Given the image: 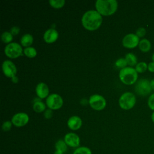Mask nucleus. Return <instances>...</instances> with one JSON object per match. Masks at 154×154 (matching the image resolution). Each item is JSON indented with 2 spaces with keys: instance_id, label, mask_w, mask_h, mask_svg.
<instances>
[{
  "instance_id": "f257e3e1",
  "label": "nucleus",
  "mask_w": 154,
  "mask_h": 154,
  "mask_svg": "<svg viewBox=\"0 0 154 154\" xmlns=\"http://www.w3.org/2000/svg\"><path fill=\"white\" fill-rule=\"evenodd\" d=\"M81 22L86 29L94 31L100 26L102 23V17L96 10H88L83 14Z\"/></svg>"
},
{
  "instance_id": "f03ea898",
  "label": "nucleus",
  "mask_w": 154,
  "mask_h": 154,
  "mask_svg": "<svg viewBox=\"0 0 154 154\" xmlns=\"http://www.w3.org/2000/svg\"><path fill=\"white\" fill-rule=\"evenodd\" d=\"M95 7L102 16H111L117 11L118 2L116 0H97Z\"/></svg>"
},
{
  "instance_id": "7ed1b4c3",
  "label": "nucleus",
  "mask_w": 154,
  "mask_h": 154,
  "mask_svg": "<svg viewBox=\"0 0 154 154\" xmlns=\"http://www.w3.org/2000/svg\"><path fill=\"white\" fill-rule=\"evenodd\" d=\"M119 76L120 81L126 85H132L138 79L137 72L135 69L131 67H126L120 69Z\"/></svg>"
},
{
  "instance_id": "20e7f679",
  "label": "nucleus",
  "mask_w": 154,
  "mask_h": 154,
  "mask_svg": "<svg viewBox=\"0 0 154 154\" xmlns=\"http://www.w3.org/2000/svg\"><path fill=\"white\" fill-rule=\"evenodd\" d=\"M136 103V97L131 92H125L119 99V104L121 108L128 110L132 108Z\"/></svg>"
},
{
  "instance_id": "39448f33",
  "label": "nucleus",
  "mask_w": 154,
  "mask_h": 154,
  "mask_svg": "<svg viewBox=\"0 0 154 154\" xmlns=\"http://www.w3.org/2000/svg\"><path fill=\"white\" fill-rule=\"evenodd\" d=\"M137 94L140 96H146L152 91L150 81L147 79H140L135 84L134 87Z\"/></svg>"
},
{
  "instance_id": "423d86ee",
  "label": "nucleus",
  "mask_w": 154,
  "mask_h": 154,
  "mask_svg": "<svg viewBox=\"0 0 154 154\" xmlns=\"http://www.w3.org/2000/svg\"><path fill=\"white\" fill-rule=\"evenodd\" d=\"M23 50L17 43L13 42L8 44L4 49L5 55L10 58H16L23 54Z\"/></svg>"
},
{
  "instance_id": "0eeeda50",
  "label": "nucleus",
  "mask_w": 154,
  "mask_h": 154,
  "mask_svg": "<svg viewBox=\"0 0 154 154\" xmlns=\"http://www.w3.org/2000/svg\"><path fill=\"white\" fill-rule=\"evenodd\" d=\"M88 103L90 106L96 111L103 109L106 105L105 99L102 96L97 94L91 95L89 98Z\"/></svg>"
},
{
  "instance_id": "6e6552de",
  "label": "nucleus",
  "mask_w": 154,
  "mask_h": 154,
  "mask_svg": "<svg viewBox=\"0 0 154 154\" xmlns=\"http://www.w3.org/2000/svg\"><path fill=\"white\" fill-rule=\"evenodd\" d=\"M46 104L51 109H58L63 106V100L59 94L53 93L48 96L46 100Z\"/></svg>"
},
{
  "instance_id": "1a4fd4ad",
  "label": "nucleus",
  "mask_w": 154,
  "mask_h": 154,
  "mask_svg": "<svg viewBox=\"0 0 154 154\" xmlns=\"http://www.w3.org/2000/svg\"><path fill=\"white\" fill-rule=\"evenodd\" d=\"M140 42L139 37L133 33L126 34L122 39L123 46L128 49H133L137 47Z\"/></svg>"
},
{
  "instance_id": "9d476101",
  "label": "nucleus",
  "mask_w": 154,
  "mask_h": 154,
  "mask_svg": "<svg viewBox=\"0 0 154 154\" xmlns=\"http://www.w3.org/2000/svg\"><path fill=\"white\" fill-rule=\"evenodd\" d=\"M2 69L4 74L8 78H13L16 76L17 69L15 64L10 60H5L2 64Z\"/></svg>"
},
{
  "instance_id": "9b49d317",
  "label": "nucleus",
  "mask_w": 154,
  "mask_h": 154,
  "mask_svg": "<svg viewBox=\"0 0 154 154\" xmlns=\"http://www.w3.org/2000/svg\"><path fill=\"white\" fill-rule=\"evenodd\" d=\"M29 120V116L26 113L18 112L12 117L11 122L16 127H22L28 123Z\"/></svg>"
},
{
  "instance_id": "f8f14e48",
  "label": "nucleus",
  "mask_w": 154,
  "mask_h": 154,
  "mask_svg": "<svg viewBox=\"0 0 154 154\" xmlns=\"http://www.w3.org/2000/svg\"><path fill=\"white\" fill-rule=\"evenodd\" d=\"M64 141L66 144L71 147H78L80 144L79 137L74 132H69L65 135Z\"/></svg>"
},
{
  "instance_id": "ddd939ff",
  "label": "nucleus",
  "mask_w": 154,
  "mask_h": 154,
  "mask_svg": "<svg viewBox=\"0 0 154 154\" xmlns=\"http://www.w3.org/2000/svg\"><path fill=\"white\" fill-rule=\"evenodd\" d=\"M58 38V32L54 28H49L47 29L43 34V39L47 43H52L55 42Z\"/></svg>"
},
{
  "instance_id": "4468645a",
  "label": "nucleus",
  "mask_w": 154,
  "mask_h": 154,
  "mask_svg": "<svg viewBox=\"0 0 154 154\" xmlns=\"http://www.w3.org/2000/svg\"><path fill=\"white\" fill-rule=\"evenodd\" d=\"M67 125L69 128L71 130L76 131L80 129L82 126V121L79 117L77 116H73L68 119Z\"/></svg>"
},
{
  "instance_id": "2eb2a0df",
  "label": "nucleus",
  "mask_w": 154,
  "mask_h": 154,
  "mask_svg": "<svg viewBox=\"0 0 154 154\" xmlns=\"http://www.w3.org/2000/svg\"><path fill=\"white\" fill-rule=\"evenodd\" d=\"M37 96L40 99L47 98L49 96V89L48 86L44 82L38 83L35 87Z\"/></svg>"
},
{
  "instance_id": "dca6fc26",
  "label": "nucleus",
  "mask_w": 154,
  "mask_h": 154,
  "mask_svg": "<svg viewBox=\"0 0 154 154\" xmlns=\"http://www.w3.org/2000/svg\"><path fill=\"white\" fill-rule=\"evenodd\" d=\"M34 38L31 34L26 33L23 35L20 38V43L24 47H29L33 43Z\"/></svg>"
},
{
  "instance_id": "f3484780",
  "label": "nucleus",
  "mask_w": 154,
  "mask_h": 154,
  "mask_svg": "<svg viewBox=\"0 0 154 154\" xmlns=\"http://www.w3.org/2000/svg\"><path fill=\"white\" fill-rule=\"evenodd\" d=\"M139 49L143 52H147L151 48V43L150 41L146 38L141 40L138 44Z\"/></svg>"
},
{
  "instance_id": "a211bd4d",
  "label": "nucleus",
  "mask_w": 154,
  "mask_h": 154,
  "mask_svg": "<svg viewBox=\"0 0 154 154\" xmlns=\"http://www.w3.org/2000/svg\"><path fill=\"white\" fill-rule=\"evenodd\" d=\"M125 60L127 62V64L130 66H134L137 64V58L132 53H128L126 54Z\"/></svg>"
},
{
  "instance_id": "6ab92c4d",
  "label": "nucleus",
  "mask_w": 154,
  "mask_h": 154,
  "mask_svg": "<svg viewBox=\"0 0 154 154\" xmlns=\"http://www.w3.org/2000/svg\"><path fill=\"white\" fill-rule=\"evenodd\" d=\"M67 146H68L66 144V143H65L64 140H61V139L58 140L55 143V150H60V151L62 152L63 153H65L67 151Z\"/></svg>"
},
{
  "instance_id": "aec40b11",
  "label": "nucleus",
  "mask_w": 154,
  "mask_h": 154,
  "mask_svg": "<svg viewBox=\"0 0 154 154\" xmlns=\"http://www.w3.org/2000/svg\"><path fill=\"white\" fill-rule=\"evenodd\" d=\"M33 109L36 112H43L46 109L45 104L41 100H37L34 102L33 105Z\"/></svg>"
},
{
  "instance_id": "412c9836",
  "label": "nucleus",
  "mask_w": 154,
  "mask_h": 154,
  "mask_svg": "<svg viewBox=\"0 0 154 154\" xmlns=\"http://www.w3.org/2000/svg\"><path fill=\"white\" fill-rule=\"evenodd\" d=\"M23 54L28 58H32L37 55V51L33 47H27L23 49Z\"/></svg>"
},
{
  "instance_id": "4be33fe9",
  "label": "nucleus",
  "mask_w": 154,
  "mask_h": 154,
  "mask_svg": "<svg viewBox=\"0 0 154 154\" xmlns=\"http://www.w3.org/2000/svg\"><path fill=\"white\" fill-rule=\"evenodd\" d=\"M73 154H92V152L88 147L80 146L74 150Z\"/></svg>"
},
{
  "instance_id": "5701e85b",
  "label": "nucleus",
  "mask_w": 154,
  "mask_h": 154,
  "mask_svg": "<svg viewBox=\"0 0 154 154\" xmlns=\"http://www.w3.org/2000/svg\"><path fill=\"white\" fill-rule=\"evenodd\" d=\"M66 1L64 0H50L49 3L51 7L55 8H60L63 7L65 4Z\"/></svg>"
},
{
  "instance_id": "b1692460",
  "label": "nucleus",
  "mask_w": 154,
  "mask_h": 154,
  "mask_svg": "<svg viewBox=\"0 0 154 154\" xmlns=\"http://www.w3.org/2000/svg\"><path fill=\"white\" fill-rule=\"evenodd\" d=\"M1 40L5 43H10L13 40V35L10 32L5 31L1 34Z\"/></svg>"
},
{
  "instance_id": "393cba45",
  "label": "nucleus",
  "mask_w": 154,
  "mask_h": 154,
  "mask_svg": "<svg viewBox=\"0 0 154 154\" xmlns=\"http://www.w3.org/2000/svg\"><path fill=\"white\" fill-rule=\"evenodd\" d=\"M147 66L146 63L142 61L137 63V64L135 66V70L137 72V73H144L145 72L147 69Z\"/></svg>"
},
{
  "instance_id": "a878e982",
  "label": "nucleus",
  "mask_w": 154,
  "mask_h": 154,
  "mask_svg": "<svg viewBox=\"0 0 154 154\" xmlns=\"http://www.w3.org/2000/svg\"><path fill=\"white\" fill-rule=\"evenodd\" d=\"M115 65L118 68H121V69H122L126 67V66L128 65V64H127V62H126L125 58H120L116 60V61L115 63Z\"/></svg>"
},
{
  "instance_id": "bb28decb",
  "label": "nucleus",
  "mask_w": 154,
  "mask_h": 154,
  "mask_svg": "<svg viewBox=\"0 0 154 154\" xmlns=\"http://www.w3.org/2000/svg\"><path fill=\"white\" fill-rule=\"evenodd\" d=\"M12 125H13V123L9 121V120L5 121L3 123V124L2 125V129L5 132L8 131L11 129Z\"/></svg>"
},
{
  "instance_id": "cd10ccee",
  "label": "nucleus",
  "mask_w": 154,
  "mask_h": 154,
  "mask_svg": "<svg viewBox=\"0 0 154 154\" xmlns=\"http://www.w3.org/2000/svg\"><path fill=\"white\" fill-rule=\"evenodd\" d=\"M147 105L150 109L154 111V93L152 94L149 96L147 101Z\"/></svg>"
},
{
  "instance_id": "c85d7f7f",
  "label": "nucleus",
  "mask_w": 154,
  "mask_h": 154,
  "mask_svg": "<svg viewBox=\"0 0 154 154\" xmlns=\"http://www.w3.org/2000/svg\"><path fill=\"white\" fill-rule=\"evenodd\" d=\"M146 29L144 28L140 27L137 29V30L136 31L135 34L140 38V37H144L146 35Z\"/></svg>"
},
{
  "instance_id": "c756f323",
  "label": "nucleus",
  "mask_w": 154,
  "mask_h": 154,
  "mask_svg": "<svg viewBox=\"0 0 154 154\" xmlns=\"http://www.w3.org/2000/svg\"><path fill=\"white\" fill-rule=\"evenodd\" d=\"M53 115V112H52V109H47L45 110V112H44V116L46 119H51Z\"/></svg>"
},
{
  "instance_id": "7c9ffc66",
  "label": "nucleus",
  "mask_w": 154,
  "mask_h": 154,
  "mask_svg": "<svg viewBox=\"0 0 154 154\" xmlns=\"http://www.w3.org/2000/svg\"><path fill=\"white\" fill-rule=\"evenodd\" d=\"M19 31H20V28L16 26H13L10 29V32L13 35H17L18 33L19 32Z\"/></svg>"
},
{
  "instance_id": "2f4dec72",
  "label": "nucleus",
  "mask_w": 154,
  "mask_h": 154,
  "mask_svg": "<svg viewBox=\"0 0 154 154\" xmlns=\"http://www.w3.org/2000/svg\"><path fill=\"white\" fill-rule=\"evenodd\" d=\"M147 69L149 72L153 73L154 72V62H150L149 63L148 66H147Z\"/></svg>"
},
{
  "instance_id": "473e14b6",
  "label": "nucleus",
  "mask_w": 154,
  "mask_h": 154,
  "mask_svg": "<svg viewBox=\"0 0 154 154\" xmlns=\"http://www.w3.org/2000/svg\"><path fill=\"white\" fill-rule=\"evenodd\" d=\"M11 80H12V81H13L14 83H17V81H18V78L16 76L13 77V78H11Z\"/></svg>"
},
{
  "instance_id": "72a5a7b5",
  "label": "nucleus",
  "mask_w": 154,
  "mask_h": 154,
  "mask_svg": "<svg viewBox=\"0 0 154 154\" xmlns=\"http://www.w3.org/2000/svg\"><path fill=\"white\" fill-rule=\"evenodd\" d=\"M150 85H151L152 89L154 90V79H153L150 81Z\"/></svg>"
},
{
  "instance_id": "f704fd0d",
  "label": "nucleus",
  "mask_w": 154,
  "mask_h": 154,
  "mask_svg": "<svg viewBox=\"0 0 154 154\" xmlns=\"http://www.w3.org/2000/svg\"><path fill=\"white\" fill-rule=\"evenodd\" d=\"M54 154H64V153H63L62 152L60 151V150H55V152L54 153Z\"/></svg>"
},
{
  "instance_id": "c9c22d12",
  "label": "nucleus",
  "mask_w": 154,
  "mask_h": 154,
  "mask_svg": "<svg viewBox=\"0 0 154 154\" xmlns=\"http://www.w3.org/2000/svg\"><path fill=\"white\" fill-rule=\"evenodd\" d=\"M151 119H152V122L154 123V111L152 112V114L151 115Z\"/></svg>"
},
{
  "instance_id": "e433bc0d",
  "label": "nucleus",
  "mask_w": 154,
  "mask_h": 154,
  "mask_svg": "<svg viewBox=\"0 0 154 154\" xmlns=\"http://www.w3.org/2000/svg\"><path fill=\"white\" fill-rule=\"evenodd\" d=\"M152 61L154 62V53L153 54V55L152 56Z\"/></svg>"
}]
</instances>
